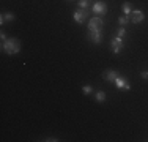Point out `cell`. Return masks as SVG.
Masks as SVG:
<instances>
[{
	"label": "cell",
	"mask_w": 148,
	"mask_h": 142,
	"mask_svg": "<svg viewBox=\"0 0 148 142\" xmlns=\"http://www.w3.org/2000/svg\"><path fill=\"white\" fill-rule=\"evenodd\" d=\"M125 35H126V30L125 28H118V32H117V38H120V40H123V38H125Z\"/></svg>",
	"instance_id": "cell-14"
},
{
	"label": "cell",
	"mask_w": 148,
	"mask_h": 142,
	"mask_svg": "<svg viewBox=\"0 0 148 142\" xmlns=\"http://www.w3.org/2000/svg\"><path fill=\"white\" fill-rule=\"evenodd\" d=\"M114 82L117 84V88H118V90H125V92L131 90V85H129V82L125 79V77H121V76H118L117 79L114 81Z\"/></svg>",
	"instance_id": "cell-2"
},
{
	"label": "cell",
	"mask_w": 148,
	"mask_h": 142,
	"mask_svg": "<svg viewBox=\"0 0 148 142\" xmlns=\"http://www.w3.org/2000/svg\"><path fill=\"white\" fill-rule=\"evenodd\" d=\"M79 6L82 10H85L87 6H88V0H79Z\"/></svg>",
	"instance_id": "cell-15"
},
{
	"label": "cell",
	"mask_w": 148,
	"mask_h": 142,
	"mask_svg": "<svg viewBox=\"0 0 148 142\" xmlns=\"http://www.w3.org/2000/svg\"><path fill=\"white\" fill-rule=\"evenodd\" d=\"M103 19H101V17H93V19L90 21L88 22V30L90 32H93V30H101V28H103Z\"/></svg>",
	"instance_id": "cell-3"
},
{
	"label": "cell",
	"mask_w": 148,
	"mask_h": 142,
	"mask_svg": "<svg viewBox=\"0 0 148 142\" xmlns=\"http://www.w3.org/2000/svg\"><path fill=\"white\" fill-rule=\"evenodd\" d=\"M110 46H112V51H114V54H118V52L123 49V40H120V38L115 37L114 40H112Z\"/></svg>",
	"instance_id": "cell-5"
},
{
	"label": "cell",
	"mask_w": 148,
	"mask_h": 142,
	"mask_svg": "<svg viewBox=\"0 0 148 142\" xmlns=\"http://www.w3.org/2000/svg\"><path fill=\"white\" fill-rule=\"evenodd\" d=\"M2 49L6 52V54L14 55V54H17V52L21 51V43L17 40H14V38H10V40L2 41Z\"/></svg>",
	"instance_id": "cell-1"
},
{
	"label": "cell",
	"mask_w": 148,
	"mask_h": 142,
	"mask_svg": "<svg viewBox=\"0 0 148 142\" xmlns=\"http://www.w3.org/2000/svg\"><path fill=\"white\" fill-rule=\"evenodd\" d=\"M91 10H93L95 14H106V13H107V3H104V2H96Z\"/></svg>",
	"instance_id": "cell-4"
},
{
	"label": "cell",
	"mask_w": 148,
	"mask_h": 142,
	"mask_svg": "<svg viewBox=\"0 0 148 142\" xmlns=\"http://www.w3.org/2000/svg\"><path fill=\"white\" fill-rule=\"evenodd\" d=\"M87 19V13H85V10H77L76 13H74V21H76V22H84V21Z\"/></svg>",
	"instance_id": "cell-8"
},
{
	"label": "cell",
	"mask_w": 148,
	"mask_h": 142,
	"mask_svg": "<svg viewBox=\"0 0 148 142\" xmlns=\"http://www.w3.org/2000/svg\"><path fill=\"white\" fill-rule=\"evenodd\" d=\"M90 38L93 43H101V40H103V33H101V30H93L90 32Z\"/></svg>",
	"instance_id": "cell-9"
},
{
	"label": "cell",
	"mask_w": 148,
	"mask_h": 142,
	"mask_svg": "<svg viewBox=\"0 0 148 142\" xmlns=\"http://www.w3.org/2000/svg\"><path fill=\"white\" fill-rule=\"evenodd\" d=\"M82 92L88 95V93H91V92H93V88H91L90 85H84V87H82Z\"/></svg>",
	"instance_id": "cell-16"
},
{
	"label": "cell",
	"mask_w": 148,
	"mask_h": 142,
	"mask_svg": "<svg viewBox=\"0 0 148 142\" xmlns=\"http://www.w3.org/2000/svg\"><path fill=\"white\" fill-rule=\"evenodd\" d=\"M118 76H120L118 71H115V70H107V71H104V79L107 81V82H112V81H115Z\"/></svg>",
	"instance_id": "cell-6"
},
{
	"label": "cell",
	"mask_w": 148,
	"mask_h": 142,
	"mask_svg": "<svg viewBox=\"0 0 148 142\" xmlns=\"http://www.w3.org/2000/svg\"><path fill=\"white\" fill-rule=\"evenodd\" d=\"M104 99H106V93H104V92H98V93H96V101L98 103H103Z\"/></svg>",
	"instance_id": "cell-13"
},
{
	"label": "cell",
	"mask_w": 148,
	"mask_h": 142,
	"mask_svg": "<svg viewBox=\"0 0 148 142\" xmlns=\"http://www.w3.org/2000/svg\"><path fill=\"white\" fill-rule=\"evenodd\" d=\"M129 21H131V16H121L118 19V24H120V26H126Z\"/></svg>",
	"instance_id": "cell-12"
},
{
	"label": "cell",
	"mask_w": 148,
	"mask_h": 142,
	"mask_svg": "<svg viewBox=\"0 0 148 142\" xmlns=\"http://www.w3.org/2000/svg\"><path fill=\"white\" fill-rule=\"evenodd\" d=\"M123 13H125V16H131L132 14V8L129 3H123Z\"/></svg>",
	"instance_id": "cell-11"
},
{
	"label": "cell",
	"mask_w": 148,
	"mask_h": 142,
	"mask_svg": "<svg viewBox=\"0 0 148 142\" xmlns=\"http://www.w3.org/2000/svg\"><path fill=\"white\" fill-rule=\"evenodd\" d=\"M143 19H145V16H143V11H140V10H136V11H132L131 21H132L134 24H139V22H142Z\"/></svg>",
	"instance_id": "cell-7"
},
{
	"label": "cell",
	"mask_w": 148,
	"mask_h": 142,
	"mask_svg": "<svg viewBox=\"0 0 148 142\" xmlns=\"http://www.w3.org/2000/svg\"><path fill=\"white\" fill-rule=\"evenodd\" d=\"M140 76H142V79H148V71H142Z\"/></svg>",
	"instance_id": "cell-17"
},
{
	"label": "cell",
	"mask_w": 148,
	"mask_h": 142,
	"mask_svg": "<svg viewBox=\"0 0 148 142\" xmlns=\"http://www.w3.org/2000/svg\"><path fill=\"white\" fill-rule=\"evenodd\" d=\"M0 38H2V41H5V40H8V38H6V35H5V33H3V32H2V33H0Z\"/></svg>",
	"instance_id": "cell-18"
},
{
	"label": "cell",
	"mask_w": 148,
	"mask_h": 142,
	"mask_svg": "<svg viewBox=\"0 0 148 142\" xmlns=\"http://www.w3.org/2000/svg\"><path fill=\"white\" fill-rule=\"evenodd\" d=\"M14 19V14L13 13H5V14H2V17H0V24H5V21H13Z\"/></svg>",
	"instance_id": "cell-10"
}]
</instances>
